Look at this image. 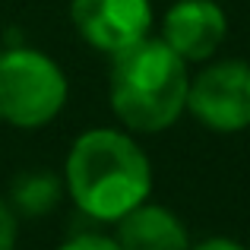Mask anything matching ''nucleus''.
Segmentation results:
<instances>
[{"mask_svg":"<svg viewBox=\"0 0 250 250\" xmlns=\"http://www.w3.org/2000/svg\"><path fill=\"white\" fill-rule=\"evenodd\" d=\"M63 187L85 219L114 225L149 200L152 162L130 133L92 127L70 146L63 162Z\"/></svg>","mask_w":250,"mask_h":250,"instance_id":"f257e3e1","label":"nucleus"},{"mask_svg":"<svg viewBox=\"0 0 250 250\" xmlns=\"http://www.w3.org/2000/svg\"><path fill=\"white\" fill-rule=\"evenodd\" d=\"M187 61H181L162 38L146 35L111 54V111L133 133H162L174 127L187 111Z\"/></svg>","mask_w":250,"mask_h":250,"instance_id":"f03ea898","label":"nucleus"},{"mask_svg":"<svg viewBox=\"0 0 250 250\" xmlns=\"http://www.w3.org/2000/svg\"><path fill=\"white\" fill-rule=\"evenodd\" d=\"M70 83L54 57L35 48L0 51V121L16 130H42L63 111Z\"/></svg>","mask_w":250,"mask_h":250,"instance_id":"7ed1b4c3","label":"nucleus"},{"mask_svg":"<svg viewBox=\"0 0 250 250\" xmlns=\"http://www.w3.org/2000/svg\"><path fill=\"white\" fill-rule=\"evenodd\" d=\"M187 111L212 133H241L250 127V63L219 61L190 76Z\"/></svg>","mask_w":250,"mask_h":250,"instance_id":"20e7f679","label":"nucleus"},{"mask_svg":"<svg viewBox=\"0 0 250 250\" xmlns=\"http://www.w3.org/2000/svg\"><path fill=\"white\" fill-rule=\"evenodd\" d=\"M70 19L89 48L111 57L149 35L152 3L149 0H70Z\"/></svg>","mask_w":250,"mask_h":250,"instance_id":"39448f33","label":"nucleus"},{"mask_svg":"<svg viewBox=\"0 0 250 250\" xmlns=\"http://www.w3.org/2000/svg\"><path fill=\"white\" fill-rule=\"evenodd\" d=\"M228 16L219 0H177L162 16V42L187 63H203L222 48Z\"/></svg>","mask_w":250,"mask_h":250,"instance_id":"423d86ee","label":"nucleus"},{"mask_svg":"<svg viewBox=\"0 0 250 250\" xmlns=\"http://www.w3.org/2000/svg\"><path fill=\"white\" fill-rule=\"evenodd\" d=\"M114 238L121 250H190V234L181 215L149 200L114 222Z\"/></svg>","mask_w":250,"mask_h":250,"instance_id":"0eeeda50","label":"nucleus"},{"mask_svg":"<svg viewBox=\"0 0 250 250\" xmlns=\"http://www.w3.org/2000/svg\"><path fill=\"white\" fill-rule=\"evenodd\" d=\"M67 187H63V177L57 171L48 168H32V171H19L10 184V206L16 209V215L25 219H42V215L54 212L57 203L63 200Z\"/></svg>","mask_w":250,"mask_h":250,"instance_id":"6e6552de","label":"nucleus"},{"mask_svg":"<svg viewBox=\"0 0 250 250\" xmlns=\"http://www.w3.org/2000/svg\"><path fill=\"white\" fill-rule=\"evenodd\" d=\"M57 250H121V244H117L114 234H104L98 228H80Z\"/></svg>","mask_w":250,"mask_h":250,"instance_id":"1a4fd4ad","label":"nucleus"},{"mask_svg":"<svg viewBox=\"0 0 250 250\" xmlns=\"http://www.w3.org/2000/svg\"><path fill=\"white\" fill-rule=\"evenodd\" d=\"M19 238V215L10 206V200L0 196V250H16Z\"/></svg>","mask_w":250,"mask_h":250,"instance_id":"9d476101","label":"nucleus"},{"mask_svg":"<svg viewBox=\"0 0 250 250\" xmlns=\"http://www.w3.org/2000/svg\"><path fill=\"white\" fill-rule=\"evenodd\" d=\"M190 250H247L241 241H234V238H206V241H200V244H193Z\"/></svg>","mask_w":250,"mask_h":250,"instance_id":"9b49d317","label":"nucleus"}]
</instances>
